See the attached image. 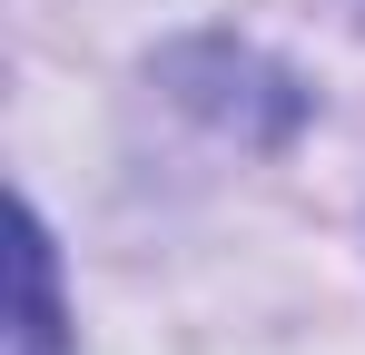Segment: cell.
Returning <instances> with one entry per match:
<instances>
[{
    "label": "cell",
    "instance_id": "6da1fadb",
    "mask_svg": "<svg viewBox=\"0 0 365 355\" xmlns=\"http://www.w3.org/2000/svg\"><path fill=\"white\" fill-rule=\"evenodd\" d=\"M20 355H60V316H50V237L20 217Z\"/></svg>",
    "mask_w": 365,
    "mask_h": 355
}]
</instances>
